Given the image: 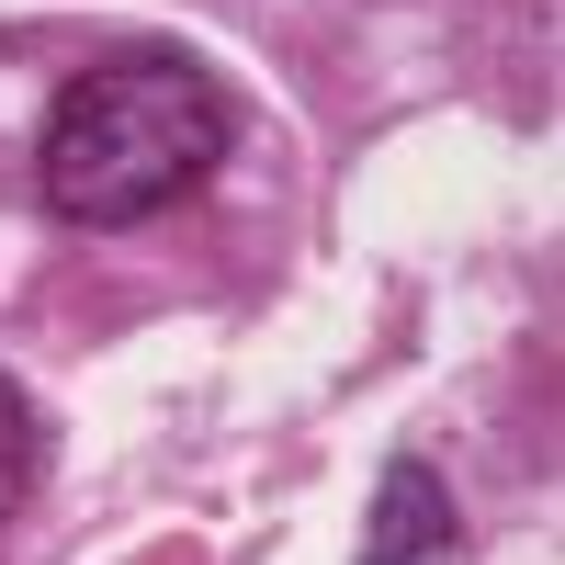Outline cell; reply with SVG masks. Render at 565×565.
I'll return each instance as SVG.
<instances>
[{"mask_svg":"<svg viewBox=\"0 0 565 565\" xmlns=\"http://www.w3.org/2000/svg\"><path fill=\"white\" fill-rule=\"evenodd\" d=\"M238 148V90L181 45L90 57L34 125V193L68 226H148L193 204Z\"/></svg>","mask_w":565,"mask_h":565,"instance_id":"1","label":"cell"},{"mask_svg":"<svg viewBox=\"0 0 565 565\" xmlns=\"http://www.w3.org/2000/svg\"><path fill=\"white\" fill-rule=\"evenodd\" d=\"M452 554V498H441V476L430 463H385V487H373V543H362V565H441Z\"/></svg>","mask_w":565,"mask_h":565,"instance_id":"2","label":"cell"},{"mask_svg":"<svg viewBox=\"0 0 565 565\" xmlns=\"http://www.w3.org/2000/svg\"><path fill=\"white\" fill-rule=\"evenodd\" d=\"M34 476H45V407L12 385V373H0V521L34 498Z\"/></svg>","mask_w":565,"mask_h":565,"instance_id":"3","label":"cell"}]
</instances>
